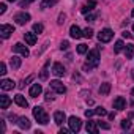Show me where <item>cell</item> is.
<instances>
[{"mask_svg": "<svg viewBox=\"0 0 134 134\" xmlns=\"http://www.w3.org/2000/svg\"><path fill=\"white\" fill-rule=\"evenodd\" d=\"M33 117H35V120H36L38 123H41V125H46V123L49 121V115L46 114V110H44L41 106H35V107H33Z\"/></svg>", "mask_w": 134, "mask_h": 134, "instance_id": "1", "label": "cell"}, {"mask_svg": "<svg viewBox=\"0 0 134 134\" xmlns=\"http://www.w3.org/2000/svg\"><path fill=\"white\" fill-rule=\"evenodd\" d=\"M87 63H90L93 68H96L98 63H99V51L98 49H92L87 55Z\"/></svg>", "mask_w": 134, "mask_h": 134, "instance_id": "2", "label": "cell"}, {"mask_svg": "<svg viewBox=\"0 0 134 134\" xmlns=\"http://www.w3.org/2000/svg\"><path fill=\"white\" fill-rule=\"evenodd\" d=\"M112 38H114V32H112L110 29H103V30L98 33V40H99V43H109Z\"/></svg>", "mask_w": 134, "mask_h": 134, "instance_id": "3", "label": "cell"}, {"mask_svg": "<svg viewBox=\"0 0 134 134\" xmlns=\"http://www.w3.org/2000/svg\"><path fill=\"white\" fill-rule=\"evenodd\" d=\"M68 123H70V129H71L73 132H77V131L81 129V125H82V123H81V118H79V117H74V115L68 118Z\"/></svg>", "mask_w": 134, "mask_h": 134, "instance_id": "4", "label": "cell"}, {"mask_svg": "<svg viewBox=\"0 0 134 134\" xmlns=\"http://www.w3.org/2000/svg\"><path fill=\"white\" fill-rule=\"evenodd\" d=\"M14 21H16V24H19V25H25V24L30 21V14H29V13H25V11L18 13V14L14 16Z\"/></svg>", "mask_w": 134, "mask_h": 134, "instance_id": "5", "label": "cell"}, {"mask_svg": "<svg viewBox=\"0 0 134 134\" xmlns=\"http://www.w3.org/2000/svg\"><path fill=\"white\" fill-rule=\"evenodd\" d=\"M13 51L18 52V54H21L22 57H29V55H30V51H29L22 43H16V44L13 46Z\"/></svg>", "mask_w": 134, "mask_h": 134, "instance_id": "6", "label": "cell"}, {"mask_svg": "<svg viewBox=\"0 0 134 134\" xmlns=\"http://www.w3.org/2000/svg\"><path fill=\"white\" fill-rule=\"evenodd\" d=\"M51 88L54 90V92H57V93H65L66 92V87L60 82V81H51Z\"/></svg>", "mask_w": 134, "mask_h": 134, "instance_id": "7", "label": "cell"}, {"mask_svg": "<svg viewBox=\"0 0 134 134\" xmlns=\"http://www.w3.org/2000/svg\"><path fill=\"white\" fill-rule=\"evenodd\" d=\"M11 33H14V27H13V25L3 24L2 27H0V35H2V38H8Z\"/></svg>", "mask_w": 134, "mask_h": 134, "instance_id": "8", "label": "cell"}, {"mask_svg": "<svg viewBox=\"0 0 134 134\" xmlns=\"http://www.w3.org/2000/svg\"><path fill=\"white\" fill-rule=\"evenodd\" d=\"M52 73L57 76V77H62V76H65V66L62 65V63H54V66H52Z\"/></svg>", "mask_w": 134, "mask_h": 134, "instance_id": "9", "label": "cell"}, {"mask_svg": "<svg viewBox=\"0 0 134 134\" xmlns=\"http://www.w3.org/2000/svg\"><path fill=\"white\" fill-rule=\"evenodd\" d=\"M126 107V99L123 98V96H117L115 99H114V109H117V110H123Z\"/></svg>", "mask_w": 134, "mask_h": 134, "instance_id": "10", "label": "cell"}, {"mask_svg": "<svg viewBox=\"0 0 134 134\" xmlns=\"http://www.w3.org/2000/svg\"><path fill=\"white\" fill-rule=\"evenodd\" d=\"M85 129H87V132H92V134H98V131H99V126H98V121L95 123V121H92V120H88V121L85 123Z\"/></svg>", "mask_w": 134, "mask_h": 134, "instance_id": "11", "label": "cell"}, {"mask_svg": "<svg viewBox=\"0 0 134 134\" xmlns=\"http://www.w3.org/2000/svg\"><path fill=\"white\" fill-rule=\"evenodd\" d=\"M24 40L29 46H33L36 43V33L35 32H27V33H24Z\"/></svg>", "mask_w": 134, "mask_h": 134, "instance_id": "12", "label": "cell"}, {"mask_svg": "<svg viewBox=\"0 0 134 134\" xmlns=\"http://www.w3.org/2000/svg\"><path fill=\"white\" fill-rule=\"evenodd\" d=\"M0 87H2V90H5V92L13 90L14 88V81L13 79H3L2 82H0Z\"/></svg>", "mask_w": 134, "mask_h": 134, "instance_id": "13", "label": "cell"}, {"mask_svg": "<svg viewBox=\"0 0 134 134\" xmlns=\"http://www.w3.org/2000/svg\"><path fill=\"white\" fill-rule=\"evenodd\" d=\"M70 35H71V38L79 40L81 36H84V32H82L77 25H71V29H70Z\"/></svg>", "mask_w": 134, "mask_h": 134, "instance_id": "14", "label": "cell"}, {"mask_svg": "<svg viewBox=\"0 0 134 134\" xmlns=\"http://www.w3.org/2000/svg\"><path fill=\"white\" fill-rule=\"evenodd\" d=\"M41 92H43V87H41L40 84H33L32 88H30V92H29V95H30L32 98H36V96L41 95Z\"/></svg>", "mask_w": 134, "mask_h": 134, "instance_id": "15", "label": "cell"}, {"mask_svg": "<svg viewBox=\"0 0 134 134\" xmlns=\"http://www.w3.org/2000/svg\"><path fill=\"white\" fill-rule=\"evenodd\" d=\"M65 120H66V115H65V112H62V110H57V112L54 114V121H55L57 125H63V123H65Z\"/></svg>", "mask_w": 134, "mask_h": 134, "instance_id": "16", "label": "cell"}, {"mask_svg": "<svg viewBox=\"0 0 134 134\" xmlns=\"http://www.w3.org/2000/svg\"><path fill=\"white\" fill-rule=\"evenodd\" d=\"M16 123H18L19 128H22V129H29V128H30V120H29L27 117H19Z\"/></svg>", "mask_w": 134, "mask_h": 134, "instance_id": "17", "label": "cell"}, {"mask_svg": "<svg viewBox=\"0 0 134 134\" xmlns=\"http://www.w3.org/2000/svg\"><path fill=\"white\" fill-rule=\"evenodd\" d=\"M95 7H96V2H95V0H88V2L81 8V11H82V13H88V11H92Z\"/></svg>", "mask_w": 134, "mask_h": 134, "instance_id": "18", "label": "cell"}, {"mask_svg": "<svg viewBox=\"0 0 134 134\" xmlns=\"http://www.w3.org/2000/svg\"><path fill=\"white\" fill-rule=\"evenodd\" d=\"M10 104H11V99H10L7 95H2V96H0V107H2V109H8Z\"/></svg>", "mask_w": 134, "mask_h": 134, "instance_id": "19", "label": "cell"}, {"mask_svg": "<svg viewBox=\"0 0 134 134\" xmlns=\"http://www.w3.org/2000/svg\"><path fill=\"white\" fill-rule=\"evenodd\" d=\"M14 103H16L18 106H21V107H27V106H29L27 99H25L22 95H16V96H14Z\"/></svg>", "mask_w": 134, "mask_h": 134, "instance_id": "20", "label": "cell"}, {"mask_svg": "<svg viewBox=\"0 0 134 134\" xmlns=\"http://www.w3.org/2000/svg\"><path fill=\"white\" fill-rule=\"evenodd\" d=\"M109 92H110V84H109V82L101 84V87H99V93H101V95H104V96H107V95H109Z\"/></svg>", "mask_w": 134, "mask_h": 134, "instance_id": "21", "label": "cell"}, {"mask_svg": "<svg viewBox=\"0 0 134 134\" xmlns=\"http://www.w3.org/2000/svg\"><path fill=\"white\" fill-rule=\"evenodd\" d=\"M125 55H126V58H132V55H134V44L125 46Z\"/></svg>", "mask_w": 134, "mask_h": 134, "instance_id": "22", "label": "cell"}, {"mask_svg": "<svg viewBox=\"0 0 134 134\" xmlns=\"http://www.w3.org/2000/svg\"><path fill=\"white\" fill-rule=\"evenodd\" d=\"M10 63H11V68H13V70H18V68H19V66H21V58L14 55V57H11V60H10Z\"/></svg>", "mask_w": 134, "mask_h": 134, "instance_id": "23", "label": "cell"}, {"mask_svg": "<svg viewBox=\"0 0 134 134\" xmlns=\"http://www.w3.org/2000/svg\"><path fill=\"white\" fill-rule=\"evenodd\" d=\"M47 66H49V62H46V65L43 66V70H41V73H40V79H41V81H46V79H47V74H49Z\"/></svg>", "mask_w": 134, "mask_h": 134, "instance_id": "24", "label": "cell"}, {"mask_svg": "<svg viewBox=\"0 0 134 134\" xmlns=\"http://www.w3.org/2000/svg\"><path fill=\"white\" fill-rule=\"evenodd\" d=\"M123 49H125V44H123V41H121V40H118V41L115 43V47H114V52H115V54H118V52H121Z\"/></svg>", "mask_w": 134, "mask_h": 134, "instance_id": "25", "label": "cell"}, {"mask_svg": "<svg viewBox=\"0 0 134 134\" xmlns=\"http://www.w3.org/2000/svg\"><path fill=\"white\" fill-rule=\"evenodd\" d=\"M57 2H58V0H44V2L41 3V8L44 10V8H47V7H54Z\"/></svg>", "mask_w": 134, "mask_h": 134, "instance_id": "26", "label": "cell"}, {"mask_svg": "<svg viewBox=\"0 0 134 134\" xmlns=\"http://www.w3.org/2000/svg\"><path fill=\"white\" fill-rule=\"evenodd\" d=\"M95 114L99 115V117H104V115H107V110H106L104 107H96V109H95Z\"/></svg>", "mask_w": 134, "mask_h": 134, "instance_id": "27", "label": "cell"}, {"mask_svg": "<svg viewBox=\"0 0 134 134\" xmlns=\"http://www.w3.org/2000/svg\"><path fill=\"white\" fill-rule=\"evenodd\" d=\"M88 51V46L87 44H79L77 46V54H85Z\"/></svg>", "mask_w": 134, "mask_h": 134, "instance_id": "28", "label": "cell"}, {"mask_svg": "<svg viewBox=\"0 0 134 134\" xmlns=\"http://www.w3.org/2000/svg\"><path fill=\"white\" fill-rule=\"evenodd\" d=\"M43 30H44L43 24H35V25H33V32H35V33H43Z\"/></svg>", "mask_w": 134, "mask_h": 134, "instance_id": "29", "label": "cell"}, {"mask_svg": "<svg viewBox=\"0 0 134 134\" xmlns=\"http://www.w3.org/2000/svg\"><path fill=\"white\" fill-rule=\"evenodd\" d=\"M33 77H35V76H33V74H32V76H29V77H27V79H24V81H22V84H21V85H19V87H21V88H24V87H25V85H27V84H29V82H32V81H33Z\"/></svg>", "mask_w": 134, "mask_h": 134, "instance_id": "30", "label": "cell"}, {"mask_svg": "<svg viewBox=\"0 0 134 134\" xmlns=\"http://www.w3.org/2000/svg\"><path fill=\"white\" fill-rule=\"evenodd\" d=\"M84 36H85V38H92V36H93V30H92V29H85V30H84Z\"/></svg>", "mask_w": 134, "mask_h": 134, "instance_id": "31", "label": "cell"}, {"mask_svg": "<svg viewBox=\"0 0 134 134\" xmlns=\"http://www.w3.org/2000/svg\"><path fill=\"white\" fill-rule=\"evenodd\" d=\"M121 128H123V129H129V128H131V121H129V120H123V121H121Z\"/></svg>", "mask_w": 134, "mask_h": 134, "instance_id": "32", "label": "cell"}, {"mask_svg": "<svg viewBox=\"0 0 134 134\" xmlns=\"http://www.w3.org/2000/svg\"><path fill=\"white\" fill-rule=\"evenodd\" d=\"M0 74H2V76H5L7 74V65L2 62V63H0Z\"/></svg>", "mask_w": 134, "mask_h": 134, "instance_id": "33", "label": "cell"}, {"mask_svg": "<svg viewBox=\"0 0 134 134\" xmlns=\"http://www.w3.org/2000/svg\"><path fill=\"white\" fill-rule=\"evenodd\" d=\"M68 47H70V43L68 41H62V44H60V49L62 51H66Z\"/></svg>", "mask_w": 134, "mask_h": 134, "instance_id": "34", "label": "cell"}, {"mask_svg": "<svg viewBox=\"0 0 134 134\" xmlns=\"http://www.w3.org/2000/svg\"><path fill=\"white\" fill-rule=\"evenodd\" d=\"M65 19H66V16H65V14L62 13V14L58 16V21H57V22H58V25H62V24H65Z\"/></svg>", "mask_w": 134, "mask_h": 134, "instance_id": "35", "label": "cell"}, {"mask_svg": "<svg viewBox=\"0 0 134 134\" xmlns=\"http://www.w3.org/2000/svg\"><path fill=\"white\" fill-rule=\"evenodd\" d=\"M96 16H98V14H87V18H85V21H87V22H88V21L92 22V21H95V19H96Z\"/></svg>", "mask_w": 134, "mask_h": 134, "instance_id": "36", "label": "cell"}, {"mask_svg": "<svg viewBox=\"0 0 134 134\" xmlns=\"http://www.w3.org/2000/svg\"><path fill=\"white\" fill-rule=\"evenodd\" d=\"M92 115H95V110H93V109H87V110H85V117L90 118Z\"/></svg>", "mask_w": 134, "mask_h": 134, "instance_id": "37", "label": "cell"}, {"mask_svg": "<svg viewBox=\"0 0 134 134\" xmlns=\"http://www.w3.org/2000/svg\"><path fill=\"white\" fill-rule=\"evenodd\" d=\"M98 126L103 128V129H109V128H110V126H109L107 123H104V121H98Z\"/></svg>", "mask_w": 134, "mask_h": 134, "instance_id": "38", "label": "cell"}, {"mask_svg": "<svg viewBox=\"0 0 134 134\" xmlns=\"http://www.w3.org/2000/svg\"><path fill=\"white\" fill-rule=\"evenodd\" d=\"M46 101H54V95L51 92H46Z\"/></svg>", "mask_w": 134, "mask_h": 134, "instance_id": "39", "label": "cell"}, {"mask_svg": "<svg viewBox=\"0 0 134 134\" xmlns=\"http://www.w3.org/2000/svg\"><path fill=\"white\" fill-rule=\"evenodd\" d=\"M7 11V5L5 3H0V14H3Z\"/></svg>", "mask_w": 134, "mask_h": 134, "instance_id": "40", "label": "cell"}, {"mask_svg": "<svg viewBox=\"0 0 134 134\" xmlns=\"http://www.w3.org/2000/svg\"><path fill=\"white\" fill-rule=\"evenodd\" d=\"M121 35H123V38H131V33H129V32H126V30H125Z\"/></svg>", "mask_w": 134, "mask_h": 134, "instance_id": "41", "label": "cell"}, {"mask_svg": "<svg viewBox=\"0 0 134 134\" xmlns=\"http://www.w3.org/2000/svg\"><path fill=\"white\" fill-rule=\"evenodd\" d=\"M0 125H2V131L5 132V129H7V126H5V120H0Z\"/></svg>", "mask_w": 134, "mask_h": 134, "instance_id": "42", "label": "cell"}, {"mask_svg": "<svg viewBox=\"0 0 134 134\" xmlns=\"http://www.w3.org/2000/svg\"><path fill=\"white\" fill-rule=\"evenodd\" d=\"M70 131H71V129H66V128H62V129H60V134H66V132H70Z\"/></svg>", "mask_w": 134, "mask_h": 134, "instance_id": "43", "label": "cell"}, {"mask_svg": "<svg viewBox=\"0 0 134 134\" xmlns=\"http://www.w3.org/2000/svg\"><path fill=\"white\" fill-rule=\"evenodd\" d=\"M73 77H74V79H76V81H81V76H79V74H77V73H74V74H73Z\"/></svg>", "mask_w": 134, "mask_h": 134, "instance_id": "44", "label": "cell"}, {"mask_svg": "<svg viewBox=\"0 0 134 134\" xmlns=\"http://www.w3.org/2000/svg\"><path fill=\"white\" fill-rule=\"evenodd\" d=\"M109 118H110V120H114V118H115V114H114V112H112V114H109Z\"/></svg>", "mask_w": 134, "mask_h": 134, "instance_id": "45", "label": "cell"}, {"mask_svg": "<svg viewBox=\"0 0 134 134\" xmlns=\"http://www.w3.org/2000/svg\"><path fill=\"white\" fill-rule=\"evenodd\" d=\"M131 95H132V96H134V88H132V90H131Z\"/></svg>", "mask_w": 134, "mask_h": 134, "instance_id": "46", "label": "cell"}, {"mask_svg": "<svg viewBox=\"0 0 134 134\" xmlns=\"http://www.w3.org/2000/svg\"><path fill=\"white\" fill-rule=\"evenodd\" d=\"M27 2H29V3H30V2H35V0H27Z\"/></svg>", "mask_w": 134, "mask_h": 134, "instance_id": "47", "label": "cell"}, {"mask_svg": "<svg viewBox=\"0 0 134 134\" xmlns=\"http://www.w3.org/2000/svg\"><path fill=\"white\" fill-rule=\"evenodd\" d=\"M8 2H16V0H8Z\"/></svg>", "mask_w": 134, "mask_h": 134, "instance_id": "48", "label": "cell"}, {"mask_svg": "<svg viewBox=\"0 0 134 134\" xmlns=\"http://www.w3.org/2000/svg\"><path fill=\"white\" fill-rule=\"evenodd\" d=\"M132 77H134V70H132Z\"/></svg>", "mask_w": 134, "mask_h": 134, "instance_id": "49", "label": "cell"}, {"mask_svg": "<svg viewBox=\"0 0 134 134\" xmlns=\"http://www.w3.org/2000/svg\"><path fill=\"white\" fill-rule=\"evenodd\" d=\"M132 16H134V10H132Z\"/></svg>", "mask_w": 134, "mask_h": 134, "instance_id": "50", "label": "cell"}, {"mask_svg": "<svg viewBox=\"0 0 134 134\" xmlns=\"http://www.w3.org/2000/svg\"><path fill=\"white\" fill-rule=\"evenodd\" d=\"M132 30H134V24H132Z\"/></svg>", "mask_w": 134, "mask_h": 134, "instance_id": "51", "label": "cell"}]
</instances>
